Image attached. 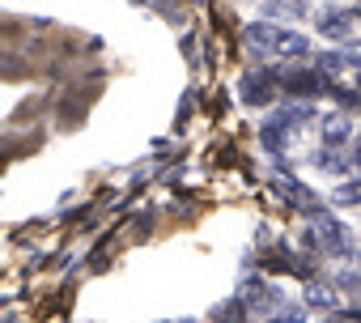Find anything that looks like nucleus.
Returning <instances> with one entry per match:
<instances>
[{
  "label": "nucleus",
  "instance_id": "f257e3e1",
  "mask_svg": "<svg viewBox=\"0 0 361 323\" xmlns=\"http://www.w3.org/2000/svg\"><path fill=\"white\" fill-rule=\"evenodd\" d=\"M276 77L268 73V68H255V73H247L243 77V85H238V94L251 102V106H264V102H272V94H276Z\"/></svg>",
  "mask_w": 361,
  "mask_h": 323
},
{
  "label": "nucleus",
  "instance_id": "9d476101",
  "mask_svg": "<svg viewBox=\"0 0 361 323\" xmlns=\"http://www.w3.org/2000/svg\"><path fill=\"white\" fill-rule=\"evenodd\" d=\"M319 247H331V251H340L344 247V226H336L331 217H319Z\"/></svg>",
  "mask_w": 361,
  "mask_h": 323
},
{
  "label": "nucleus",
  "instance_id": "4468645a",
  "mask_svg": "<svg viewBox=\"0 0 361 323\" xmlns=\"http://www.w3.org/2000/svg\"><path fill=\"white\" fill-rule=\"evenodd\" d=\"M327 323H361V315H331Z\"/></svg>",
  "mask_w": 361,
  "mask_h": 323
},
{
  "label": "nucleus",
  "instance_id": "dca6fc26",
  "mask_svg": "<svg viewBox=\"0 0 361 323\" xmlns=\"http://www.w3.org/2000/svg\"><path fill=\"white\" fill-rule=\"evenodd\" d=\"M136 5H145V0H136Z\"/></svg>",
  "mask_w": 361,
  "mask_h": 323
},
{
  "label": "nucleus",
  "instance_id": "f8f14e48",
  "mask_svg": "<svg viewBox=\"0 0 361 323\" xmlns=\"http://www.w3.org/2000/svg\"><path fill=\"white\" fill-rule=\"evenodd\" d=\"M243 315H247V302H230V306H221V310H217V319H221V323H238Z\"/></svg>",
  "mask_w": 361,
  "mask_h": 323
},
{
  "label": "nucleus",
  "instance_id": "39448f33",
  "mask_svg": "<svg viewBox=\"0 0 361 323\" xmlns=\"http://www.w3.org/2000/svg\"><path fill=\"white\" fill-rule=\"evenodd\" d=\"M238 298H243L247 306H272V302H276V293H272L268 281H259V276H247V281L238 285Z\"/></svg>",
  "mask_w": 361,
  "mask_h": 323
},
{
  "label": "nucleus",
  "instance_id": "1a4fd4ad",
  "mask_svg": "<svg viewBox=\"0 0 361 323\" xmlns=\"http://www.w3.org/2000/svg\"><path fill=\"white\" fill-rule=\"evenodd\" d=\"M306 306L331 310V306H336V289H331L327 281H310V285H306Z\"/></svg>",
  "mask_w": 361,
  "mask_h": 323
},
{
  "label": "nucleus",
  "instance_id": "9b49d317",
  "mask_svg": "<svg viewBox=\"0 0 361 323\" xmlns=\"http://www.w3.org/2000/svg\"><path fill=\"white\" fill-rule=\"evenodd\" d=\"M336 205H361V183H344V188H336Z\"/></svg>",
  "mask_w": 361,
  "mask_h": 323
},
{
  "label": "nucleus",
  "instance_id": "0eeeda50",
  "mask_svg": "<svg viewBox=\"0 0 361 323\" xmlns=\"http://www.w3.org/2000/svg\"><path fill=\"white\" fill-rule=\"evenodd\" d=\"M285 132H289V119H285V115H276V119H268V123H264L259 140H264L272 153H281V149H285Z\"/></svg>",
  "mask_w": 361,
  "mask_h": 323
},
{
  "label": "nucleus",
  "instance_id": "423d86ee",
  "mask_svg": "<svg viewBox=\"0 0 361 323\" xmlns=\"http://www.w3.org/2000/svg\"><path fill=\"white\" fill-rule=\"evenodd\" d=\"M306 51H310L306 35H298V30H281V35H276V56H285V60H298V56H306Z\"/></svg>",
  "mask_w": 361,
  "mask_h": 323
},
{
  "label": "nucleus",
  "instance_id": "f03ea898",
  "mask_svg": "<svg viewBox=\"0 0 361 323\" xmlns=\"http://www.w3.org/2000/svg\"><path fill=\"white\" fill-rule=\"evenodd\" d=\"M281 85L289 90V94H302V98H314V94H323L327 90V77L314 68V73H306V68H289V73H281Z\"/></svg>",
  "mask_w": 361,
  "mask_h": 323
},
{
  "label": "nucleus",
  "instance_id": "20e7f679",
  "mask_svg": "<svg viewBox=\"0 0 361 323\" xmlns=\"http://www.w3.org/2000/svg\"><path fill=\"white\" fill-rule=\"evenodd\" d=\"M348 140H353V123H348V115H327V119H323V145L336 149V145H348Z\"/></svg>",
  "mask_w": 361,
  "mask_h": 323
},
{
  "label": "nucleus",
  "instance_id": "6e6552de",
  "mask_svg": "<svg viewBox=\"0 0 361 323\" xmlns=\"http://www.w3.org/2000/svg\"><path fill=\"white\" fill-rule=\"evenodd\" d=\"M276 35H281L276 26H247V43H251L255 51H268V56L276 51Z\"/></svg>",
  "mask_w": 361,
  "mask_h": 323
},
{
  "label": "nucleus",
  "instance_id": "7ed1b4c3",
  "mask_svg": "<svg viewBox=\"0 0 361 323\" xmlns=\"http://www.w3.org/2000/svg\"><path fill=\"white\" fill-rule=\"evenodd\" d=\"M319 30H323L327 39H348V35H353V13H344V9H327V13L319 18Z\"/></svg>",
  "mask_w": 361,
  "mask_h": 323
},
{
  "label": "nucleus",
  "instance_id": "2eb2a0df",
  "mask_svg": "<svg viewBox=\"0 0 361 323\" xmlns=\"http://www.w3.org/2000/svg\"><path fill=\"white\" fill-rule=\"evenodd\" d=\"M357 13H361V0H357Z\"/></svg>",
  "mask_w": 361,
  "mask_h": 323
},
{
  "label": "nucleus",
  "instance_id": "ddd939ff",
  "mask_svg": "<svg viewBox=\"0 0 361 323\" xmlns=\"http://www.w3.org/2000/svg\"><path fill=\"white\" fill-rule=\"evenodd\" d=\"M268 323H306V315H302V310H276Z\"/></svg>",
  "mask_w": 361,
  "mask_h": 323
}]
</instances>
